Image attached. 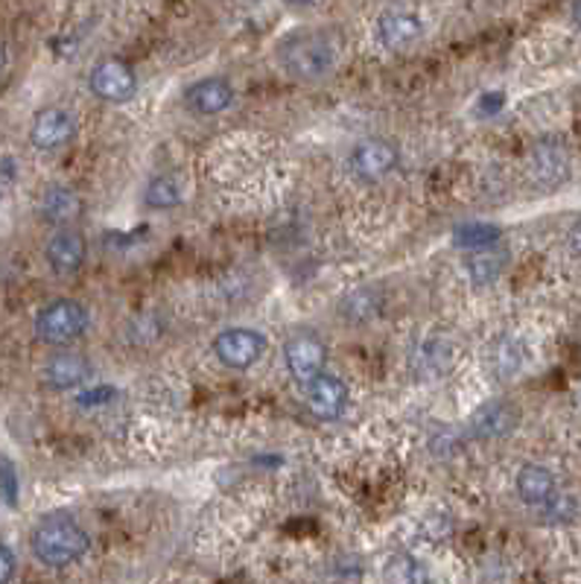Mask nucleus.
<instances>
[{"label":"nucleus","mask_w":581,"mask_h":584,"mask_svg":"<svg viewBox=\"0 0 581 584\" xmlns=\"http://www.w3.org/2000/svg\"><path fill=\"white\" fill-rule=\"evenodd\" d=\"M529 172H532V181L541 185L543 190L561 187L570 179V158H567V149L561 147L559 140H538L535 147H532V156H529Z\"/></svg>","instance_id":"obj_10"},{"label":"nucleus","mask_w":581,"mask_h":584,"mask_svg":"<svg viewBox=\"0 0 581 584\" xmlns=\"http://www.w3.org/2000/svg\"><path fill=\"white\" fill-rule=\"evenodd\" d=\"M342 36L334 30H302L280 41L278 62L293 79L322 82L339 68Z\"/></svg>","instance_id":"obj_1"},{"label":"nucleus","mask_w":581,"mask_h":584,"mask_svg":"<svg viewBox=\"0 0 581 584\" xmlns=\"http://www.w3.org/2000/svg\"><path fill=\"white\" fill-rule=\"evenodd\" d=\"M39 210L47 222H53V226L62 228V226H70V222L82 214V199H79L77 190H70V187L50 185L45 190V196H41Z\"/></svg>","instance_id":"obj_16"},{"label":"nucleus","mask_w":581,"mask_h":584,"mask_svg":"<svg viewBox=\"0 0 581 584\" xmlns=\"http://www.w3.org/2000/svg\"><path fill=\"white\" fill-rule=\"evenodd\" d=\"M518 420H520V413L512 404L494 400V404L482 406L480 413L473 415L471 433L476 438H503L509 436V433H514Z\"/></svg>","instance_id":"obj_15"},{"label":"nucleus","mask_w":581,"mask_h":584,"mask_svg":"<svg viewBox=\"0 0 581 584\" xmlns=\"http://www.w3.org/2000/svg\"><path fill=\"white\" fill-rule=\"evenodd\" d=\"M304 404L307 413L318 420H339L348 406V386L334 374H316L304 383Z\"/></svg>","instance_id":"obj_8"},{"label":"nucleus","mask_w":581,"mask_h":584,"mask_svg":"<svg viewBox=\"0 0 581 584\" xmlns=\"http://www.w3.org/2000/svg\"><path fill=\"white\" fill-rule=\"evenodd\" d=\"M73 135H77V120L62 106H47L32 117L30 143L39 152H56V149L68 147Z\"/></svg>","instance_id":"obj_9"},{"label":"nucleus","mask_w":581,"mask_h":584,"mask_svg":"<svg viewBox=\"0 0 581 584\" xmlns=\"http://www.w3.org/2000/svg\"><path fill=\"white\" fill-rule=\"evenodd\" d=\"M397 167V147L386 138H365L351 149L348 170L351 176L363 185L386 179L388 172Z\"/></svg>","instance_id":"obj_6"},{"label":"nucleus","mask_w":581,"mask_h":584,"mask_svg":"<svg viewBox=\"0 0 581 584\" xmlns=\"http://www.w3.org/2000/svg\"><path fill=\"white\" fill-rule=\"evenodd\" d=\"M514 485H518V497L523 499L526 506H546V503L555 497V476L543 465L520 467Z\"/></svg>","instance_id":"obj_17"},{"label":"nucleus","mask_w":581,"mask_h":584,"mask_svg":"<svg viewBox=\"0 0 581 584\" xmlns=\"http://www.w3.org/2000/svg\"><path fill=\"white\" fill-rule=\"evenodd\" d=\"M284 3H289V7H311L316 0H284Z\"/></svg>","instance_id":"obj_28"},{"label":"nucleus","mask_w":581,"mask_h":584,"mask_svg":"<svg viewBox=\"0 0 581 584\" xmlns=\"http://www.w3.org/2000/svg\"><path fill=\"white\" fill-rule=\"evenodd\" d=\"M500 240V228L489 222H467L456 228V246L462 249H491Z\"/></svg>","instance_id":"obj_20"},{"label":"nucleus","mask_w":581,"mask_h":584,"mask_svg":"<svg viewBox=\"0 0 581 584\" xmlns=\"http://www.w3.org/2000/svg\"><path fill=\"white\" fill-rule=\"evenodd\" d=\"M88 321H91V316H88L86 304L77 301V298H56L36 313L32 330H36V339L41 345L65 348V345L77 343L79 336L86 334Z\"/></svg>","instance_id":"obj_3"},{"label":"nucleus","mask_w":581,"mask_h":584,"mask_svg":"<svg viewBox=\"0 0 581 584\" xmlns=\"http://www.w3.org/2000/svg\"><path fill=\"white\" fill-rule=\"evenodd\" d=\"M248 3H257V0H248Z\"/></svg>","instance_id":"obj_29"},{"label":"nucleus","mask_w":581,"mask_h":584,"mask_svg":"<svg viewBox=\"0 0 581 584\" xmlns=\"http://www.w3.org/2000/svg\"><path fill=\"white\" fill-rule=\"evenodd\" d=\"M214 357L223 363L225 368L234 372H246V368L257 366L266 354L264 334H257L252 327H228L223 334L214 336Z\"/></svg>","instance_id":"obj_4"},{"label":"nucleus","mask_w":581,"mask_h":584,"mask_svg":"<svg viewBox=\"0 0 581 584\" xmlns=\"http://www.w3.org/2000/svg\"><path fill=\"white\" fill-rule=\"evenodd\" d=\"M491 359H494L496 377H512V374L520 368L518 345H514L512 339H503V343H500V345H496V348H494V354H491Z\"/></svg>","instance_id":"obj_21"},{"label":"nucleus","mask_w":581,"mask_h":584,"mask_svg":"<svg viewBox=\"0 0 581 584\" xmlns=\"http://www.w3.org/2000/svg\"><path fill=\"white\" fill-rule=\"evenodd\" d=\"M181 196H185L181 181L176 179V176H167V172H164V176H156V179L149 181L147 194H144V202H147V208L170 210L181 202Z\"/></svg>","instance_id":"obj_18"},{"label":"nucleus","mask_w":581,"mask_h":584,"mask_svg":"<svg viewBox=\"0 0 581 584\" xmlns=\"http://www.w3.org/2000/svg\"><path fill=\"white\" fill-rule=\"evenodd\" d=\"M503 93H496V91H491V93H485V97H482L480 100V111L482 115H494V111H500L503 109Z\"/></svg>","instance_id":"obj_24"},{"label":"nucleus","mask_w":581,"mask_h":584,"mask_svg":"<svg viewBox=\"0 0 581 584\" xmlns=\"http://www.w3.org/2000/svg\"><path fill=\"white\" fill-rule=\"evenodd\" d=\"M284 366L293 374V380L304 386L316 374L325 372L327 345L316 334H307V330L289 336L287 345H284Z\"/></svg>","instance_id":"obj_7"},{"label":"nucleus","mask_w":581,"mask_h":584,"mask_svg":"<svg viewBox=\"0 0 581 584\" xmlns=\"http://www.w3.org/2000/svg\"><path fill=\"white\" fill-rule=\"evenodd\" d=\"M0 494L7 497L9 506H16L18 503V474L16 465L0 453Z\"/></svg>","instance_id":"obj_22"},{"label":"nucleus","mask_w":581,"mask_h":584,"mask_svg":"<svg viewBox=\"0 0 581 584\" xmlns=\"http://www.w3.org/2000/svg\"><path fill=\"white\" fill-rule=\"evenodd\" d=\"M47 266L53 269V275H77L82 269L88 257V246L82 240V234L73 231V228H59V231L50 237L45 249Z\"/></svg>","instance_id":"obj_14"},{"label":"nucleus","mask_w":581,"mask_h":584,"mask_svg":"<svg viewBox=\"0 0 581 584\" xmlns=\"http://www.w3.org/2000/svg\"><path fill=\"white\" fill-rule=\"evenodd\" d=\"M88 374H91V363L82 354H77V350H56L53 357L45 363V368H41V380H45L47 389L68 392L82 386L88 380Z\"/></svg>","instance_id":"obj_13"},{"label":"nucleus","mask_w":581,"mask_h":584,"mask_svg":"<svg viewBox=\"0 0 581 584\" xmlns=\"http://www.w3.org/2000/svg\"><path fill=\"white\" fill-rule=\"evenodd\" d=\"M374 36L386 50H395V53L397 50H410L424 36V21L415 12H406V9H388L374 23Z\"/></svg>","instance_id":"obj_11"},{"label":"nucleus","mask_w":581,"mask_h":584,"mask_svg":"<svg viewBox=\"0 0 581 584\" xmlns=\"http://www.w3.org/2000/svg\"><path fill=\"white\" fill-rule=\"evenodd\" d=\"M570 249H573L575 257H581V217L570 228Z\"/></svg>","instance_id":"obj_25"},{"label":"nucleus","mask_w":581,"mask_h":584,"mask_svg":"<svg viewBox=\"0 0 581 584\" xmlns=\"http://www.w3.org/2000/svg\"><path fill=\"white\" fill-rule=\"evenodd\" d=\"M16 576V553L7 544H0V582H9Z\"/></svg>","instance_id":"obj_23"},{"label":"nucleus","mask_w":581,"mask_h":584,"mask_svg":"<svg viewBox=\"0 0 581 584\" xmlns=\"http://www.w3.org/2000/svg\"><path fill=\"white\" fill-rule=\"evenodd\" d=\"M32 555L45 564V567L62 570L77 564L79 558H86V553L91 550V537L88 532L79 526L77 517H70L65 512L45 514L36 529L30 535Z\"/></svg>","instance_id":"obj_2"},{"label":"nucleus","mask_w":581,"mask_h":584,"mask_svg":"<svg viewBox=\"0 0 581 584\" xmlns=\"http://www.w3.org/2000/svg\"><path fill=\"white\" fill-rule=\"evenodd\" d=\"M234 97H237V93H234V86L228 79L208 77V79H199V82H194V86L187 88L185 106L194 111V115L214 117L232 109Z\"/></svg>","instance_id":"obj_12"},{"label":"nucleus","mask_w":581,"mask_h":584,"mask_svg":"<svg viewBox=\"0 0 581 584\" xmlns=\"http://www.w3.org/2000/svg\"><path fill=\"white\" fill-rule=\"evenodd\" d=\"M573 21H575V27L581 30V0H573Z\"/></svg>","instance_id":"obj_26"},{"label":"nucleus","mask_w":581,"mask_h":584,"mask_svg":"<svg viewBox=\"0 0 581 584\" xmlns=\"http://www.w3.org/2000/svg\"><path fill=\"white\" fill-rule=\"evenodd\" d=\"M503 266H505L503 251L476 249V255L467 260V275L473 278V284H491V280L500 278Z\"/></svg>","instance_id":"obj_19"},{"label":"nucleus","mask_w":581,"mask_h":584,"mask_svg":"<svg viewBox=\"0 0 581 584\" xmlns=\"http://www.w3.org/2000/svg\"><path fill=\"white\" fill-rule=\"evenodd\" d=\"M7 62H9V56H7V47L0 44V73H3V68H7Z\"/></svg>","instance_id":"obj_27"},{"label":"nucleus","mask_w":581,"mask_h":584,"mask_svg":"<svg viewBox=\"0 0 581 584\" xmlns=\"http://www.w3.org/2000/svg\"><path fill=\"white\" fill-rule=\"evenodd\" d=\"M88 88L97 100L120 106L138 93V77H135L132 65L124 59H102L88 73Z\"/></svg>","instance_id":"obj_5"}]
</instances>
